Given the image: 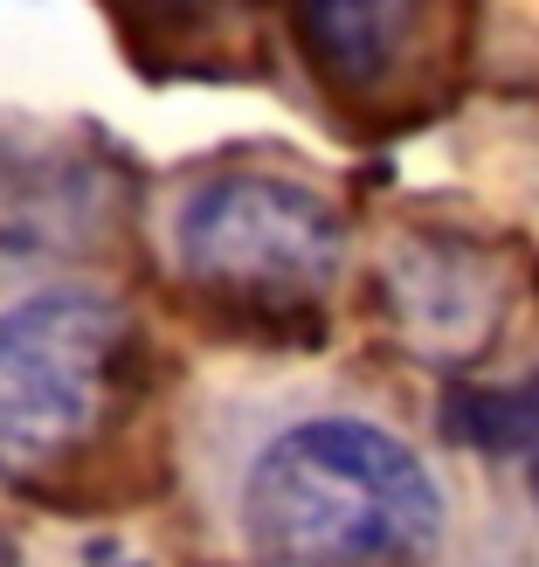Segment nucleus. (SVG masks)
I'll return each mask as SVG.
<instances>
[{"instance_id": "f257e3e1", "label": "nucleus", "mask_w": 539, "mask_h": 567, "mask_svg": "<svg viewBox=\"0 0 539 567\" xmlns=\"http://www.w3.org/2000/svg\"><path fill=\"white\" fill-rule=\"evenodd\" d=\"M242 533L270 567H429L443 498L402 436L325 415L249 464Z\"/></svg>"}, {"instance_id": "f03ea898", "label": "nucleus", "mask_w": 539, "mask_h": 567, "mask_svg": "<svg viewBox=\"0 0 539 567\" xmlns=\"http://www.w3.org/2000/svg\"><path fill=\"white\" fill-rule=\"evenodd\" d=\"M132 319L97 291H42L0 311V485H49L125 409Z\"/></svg>"}, {"instance_id": "7ed1b4c3", "label": "nucleus", "mask_w": 539, "mask_h": 567, "mask_svg": "<svg viewBox=\"0 0 539 567\" xmlns=\"http://www.w3.org/2000/svg\"><path fill=\"white\" fill-rule=\"evenodd\" d=\"M174 257L215 305L263 311V319L311 311L346 264V221L304 181L215 174L174 215Z\"/></svg>"}, {"instance_id": "20e7f679", "label": "nucleus", "mask_w": 539, "mask_h": 567, "mask_svg": "<svg viewBox=\"0 0 539 567\" xmlns=\"http://www.w3.org/2000/svg\"><path fill=\"white\" fill-rule=\"evenodd\" d=\"M422 21V0H304V42L319 70L346 91L381 83Z\"/></svg>"}, {"instance_id": "39448f33", "label": "nucleus", "mask_w": 539, "mask_h": 567, "mask_svg": "<svg viewBox=\"0 0 539 567\" xmlns=\"http://www.w3.org/2000/svg\"><path fill=\"white\" fill-rule=\"evenodd\" d=\"M505 422H512V443L526 457V477H532V498H539V374L512 394V409H505Z\"/></svg>"}, {"instance_id": "423d86ee", "label": "nucleus", "mask_w": 539, "mask_h": 567, "mask_svg": "<svg viewBox=\"0 0 539 567\" xmlns=\"http://www.w3.org/2000/svg\"><path fill=\"white\" fill-rule=\"evenodd\" d=\"M0 567H21V560H14V540H8V533H0Z\"/></svg>"}, {"instance_id": "0eeeda50", "label": "nucleus", "mask_w": 539, "mask_h": 567, "mask_svg": "<svg viewBox=\"0 0 539 567\" xmlns=\"http://www.w3.org/2000/svg\"><path fill=\"white\" fill-rule=\"evenodd\" d=\"M194 8H215V0H194Z\"/></svg>"}]
</instances>
